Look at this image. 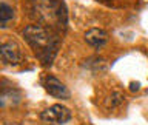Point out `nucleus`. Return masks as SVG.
<instances>
[{
    "instance_id": "obj_8",
    "label": "nucleus",
    "mask_w": 148,
    "mask_h": 125,
    "mask_svg": "<svg viewBox=\"0 0 148 125\" xmlns=\"http://www.w3.org/2000/svg\"><path fill=\"white\" fill-rule=\"evenodd\" d=\"M12 19H14V8L6 2H2L0 3V26L6 28Z\"/></svg>"
},
{
    "instance_id": "obj_2",
    "label": "nucleus",
    "mask_w": 148,
    "mask_h": 125,
    "mask_svg": "<svg viewBox=\"0 0 148 125\" xmlns=\"http://www.w3.org/2000/svg\"><path fill=\"white\" fill-rule=\"evenodd\" d=\"M28 11L31 19L49 30L65 31L68 25V11L63 0H29Z\"/></svg>"
},
{
    "instance_id": "obj_4",
    "label": "nucleus",
    "mask_w": 148,
    "mask_h": 125,
    "mask_svg": "<svg viewBox=\"0 0 148 125\" xmlns=\"http://www.w3.org/2000/svg\"><path fill=\"white\" fill-rule=\"evenodd\" d=\"M0 57L5 65H12V67H17L25 62V56L22 53L20 45L14 40H6L0 45Z\"/></svg>"
},
{
    "instance_id": "obj_1",
    "label": "nucleus",
    "mask_w": 148,
    "mask_h": 125,
    "mask_svg": "<svg viewBox=\"0 0 148 125\" xmlns=\"http://www.w3.org/2000/svg\"><path fill=\"white\" fill-rule=\"evenodd\" d=\"M22 36L25 42L31 46V49L34 51L36 57L42 62V65L48 67L53 63V60L57 54L60 39L53 30L46 28L43 25H28L23 28Z\"/></svg>"
},
{
    "instance_id": "obj_5",
    "label": "nucleus",
    "mask_w": 148,
    "mask_h": 125,
    "mask_svg": "<svg viewBox=\"0 0 148 125\" xmlns=\"http://www.w3.org/2000/svg\"><path fill=\"white\" fill-rule=\"evenodd\" d=\"M42 85H43V88L46 90V93H48L49 96L56 97V99H62V100L69 99V90L66 88V85H65L62 80H59L56 76H51V74L45 76L42 79Z\"/></svg>"
},
{
    "instance_id": "obj_9",
    "label": "nucleus",
    "mask_w": 148,
    "mask_h": 125,
    "mask_svg": "<svg viewBox=\"0 0 148 125\" xmlns=\"http://www.w3.org/2000/svg\"><path fill=\"white\" fill-rule=\"evenodd\" d=\"M125 100V96L122 94L120 91H114L111 93L108 102H106V105H108V108H116V106H119L122 102Z\"/></svg>"
},
{
    "instance_id": "obj_6",
    "label": "nucleus",
    "mask_w": 148,
    "mask_h": 125,
    "mask_svg": "<svg viewBox=\"0 0 148 125\" xmlns=\"http://www.w3.org/2000/svg\"><path fill=\"white\" fill-rule=\"evenodd\" d=\"M85 40L92 48H102L108 42V34L102 28H91L85 32Z\"/></svg>"
},
{
    "instance_id": "obj_3",
    "label": "nucleus",
    "mask_w": 148,
    "mask_h": 125,
    "mask_svg": "<svg viewBox=\"0 0 148 125\" xmlns=\"http://www.w3.org/2000/svg\"><path fill=\"white\" fill-rule=\"evenodd\" d=\"M40 119L46 125H65L71 120V111L65 105L56 104L40 113Z\"/></svg>"
},
{
    "instance_id": "obj_7",
    "label": "nucleus",
    "mask_w": 148,
    "mask_h": 125,
    "mask_svg": "<svg viewBox=\"0 0 148 125\" xmlns=\"http://www.w3.org/2000/svg\"><path fill=\"white\" fill-rule=\"evenodd\" d=\"M8 100H9V105H16L18 100H20V93L14 88H5L2 90V94H0V105L3 106H8Z\"/></svg>"
},
{
    "instance_id": "obj_10",
    "label": "nucleus",
    "mask_w": 148,
    "mask_h": 125,
    "mask_svg": "<svg viewBox=\"0 0 148 125\" xmlns=\"http://www.w3.org/2000/svg\"><path fill=\"white\" fill-rule=\"evenodd\" d=\"M139 88H140V83H139V82H131V83H130V90H131V91H137Z\"/></svg>"
}]
</instances>
